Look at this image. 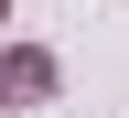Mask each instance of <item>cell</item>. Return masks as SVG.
I'll return each mask as SVG.
<instances>
[{"mask_svg":"<svg viewBox=\"0 0 129 118\" xmlns=\"http://www.w3.org/2000/svg\"><path fill=\"white\" fill-rule=\"evenodd\" d=\"M43 86H54L43 54H11V64H0V97H43Z\"/></svg>","mask_w":129,"mask_h":118,"instance_id":"1","label":"cell"},{"mask_svg":"<svg viewBox=\"0 0 129 118\" xmlns=\"http://www.w3.org/2000/svg\"><path fill=\"white\" fill-rule=\"evenodd\" d=\"M0 11H11V0H0Z\"/></svg>","mask_w":129,"mask_h":118,"instance_id":"2","label":"cell"}]
</instances>
